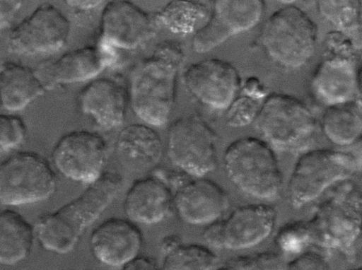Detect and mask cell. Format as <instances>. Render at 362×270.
<instances>
[{
	"mask_svg": "<svg viewBox=\"0 0 362 270\" xmlns=\"http://www.w3.org/2000/svg\"><path fill=\"white\" fill-rule=\"evenodd\" d=\"M284 270H329L327 261L321 253L304 252L285 264Z\"/></svg>",
	"mask_w": 362,
	"mask_h": 270,
	"instance_id": "cell-33",
	"label": "cell"
},
{
	"mask_svg": "<svg viewBox=\"0 0 362 270\" xmlns=\"http://www.w3.org/2000/svg\"><path fill=\"white\" fill-rule=\"evenodd\" d=\"M27 134V126L23 119L14 114H0V155L18 148Z\"/></svg>",
	"mask_w": 362,
	"mask_h": 270,
	"instance_id": "cell-31",
	"label": "cell"
},
{
	"mask_svg": "<svg viewBox=\"0 0 362 270\" xmlns=\"http://www.w3.org/2000/svg\"><path fill=\"white\" fill-rule=\"evenodd\" d=\"M21 7V1L0 0V34L11 26Z\"/></svg>",
	"mask_w": 362,
	"mask_h": 270,
	"instance_id": "cell-34",
	"label": "cell"
},
{
	"mask_svg": "<svg viewBox=\"0 0 362 270\" xmlns=\"http://www.w3.org/2000/svg\"><path fill=\"white\" fill-rule=\"evenodd\" d=\"M103 1H66L65 3L74 11H86L100 6Z\"/></svg>",
	"mask_w": 362,
	"mask_h": 270,
	"instance_id": "cell-39",
	"label": "cell"
},
{
	"mask_svg": "<svg viewBox=\"0 0 362 270\" xmlns=\"http://www.w3.org/2000/svg\"><path fill=\"white\" fill-rule=\"evenodd\" d=\"M216 135L199 116L177 119L170 127L166 151L171 163L187 176L202 177L217 165Z\"/></svg>",
	"mask_w": 362,
	"mask_h": 270,
	"instance_id": "cell-9",
	"label": "cell"
},
{
	"mask_svg": "<svg viewBox=\"0 0 362 270\" xmlns=\"http://www.w3.org/2000/svg\"><path fill=\"white\" fill-rule=\"evenodd\" d=\"M122 187L123 179L119 173L104 172L77 197L40 216L33 225L35 237L47 251L69 252L85 230L118 196Z\"/></svg>",
	"mask_w": 362,
	"mask_h": 270,
	"instance_id": "cell-1",
	"label": "cell"
},
{
	"mask_svg": "<svg viewBox=\"0 0 362 270\" xmlns=\"http://www.w3.org/2000/svg\"><path fill=\"white\" fill-rule=\"evenodd\" d=\"M326 138L339 146H349L361 140L362 116L361 100L327 107L321 122Z\"/></svg>",
	"mask_w": 362,
	"mask_h": 270,
	"instance_id": "cell-26",
	"label": "cell"
},
{
	"mask_svg": "<svg viewBox=\"0 0 362 270\" xmlns=\"http://www.w3.org/2000/svg\"><path fill=\"white\" fill-rule=\"evenodd\" d=\"M320 14L361 49V1H317Z\"/></svg>",
	"mask_w": 362,
	"mask_h": 270,
	"instance_id": "cell-27",
	"label": "cell"
},
{
	"mask_svg": "<svg viewBox=\"0 0 362 270\" xmlns=\"http://www.w3.org/2000/svg\"><path fill=\"white\" fill-rule=\"evenodd\" d=\"M274 242L284 252H300L305 246L310 245L307 221L298 220L285 224L277 232Z\"/></svg>",
	"mask_w": 362,
	"mask_h": 270,
	"instance_id": "cell-30",
	"label": "cell"
},
{
	"mask_svg": "<svg viewBox=\"0 0 362 270\" xmlns=\"http://www.w3.org/2000/svg\"><path fill=\"white\" fill-rule=\"evenodd\" d=\"M221 218L206 225L202 233L204 241L209 246L217 249L223 248Z\"/></svg>",
	"mask_w": 362,
	"mask_h": 270,
	"instance_id": "cell-35",
	"label": "cell"
},
{
	"mask_svg": "<svg viewBox=\"0 0 362 270\" xmlns=\"http://www.w3.org/2000/svg\"><path fill=\"white\" fill-rule=\"evenodd\" d=\"M282 257L274 252L238 256L226 261L214 270H284Z\"/></svg>",
	"mask_w": 362,
	"mask_h": 270,
	"instance_id": "cell-29",
	"label": "cell"
},
{
	"mask_svg": "<svg viewBox=\"0 0 362 270\" xmlns=\"http://www.w3.org/2000/svg\"><path fill=\"white\" fill-rule=\"evenodd\" d=\"M254 123L271 147L288 152L306 148L317 129L314 115L302 100L278 93L266 98Z\"/></svg>",
	"mask_w": 362,
	"mask_h": 270,
	"instance_id": "cell-6",
	"label": "cell"
},
{
	"mask_svg": "<svg viewBox=\"0 0 362 270\" xmlns=\"http://www.w3.org/2000/svg\"><path fill=\"white\" fill-rule=\"evenodd\" d=\"M276 211L271 205L250 204L234 209L221 218L223 248L240 250L255 246L272 233Z\"/></svg>",
	"mask_w": 362,
	"mask_h": 270,
	"instance_id": "cell-19",
	"label": "cell"
},
{
	"mask_svg": "<svg viewBox=\"0 0 362 270\" xmlns=\"http://www.w3.org/2000/svg\"><path fill=\"white\" fill-rule=\"evenodd\" d=\"M259 41L267 57L287 70H296L312 58L317 26L298 6L288 4L274 12L262 25Z\"/></svg>",
	"mask_w": 362,
	"mask_h": 270,
	"instance_id": "cell-5",
	"label": "cell"
},
{
	"mask_svg": "<svg viewBox=\"0 0 362 270\" xmlns=\"http://www.w3.org/2000/svg\"><path fill=\"white\" fill-rule=\"evenodd\" d=\"M108 147L100 134L85 129L62 136L51 154L54 168L65 177L88 185L105 172Z\"/></svg>",
	"mask_w": 362,
	"mask_h": 270,
	"instance_id": "cell-11",
	"label": "cell"
},
{
	"mask_svg": "<svg viewBox=\"0 0 362 270\" xmlns=\"http://www.w3.org/2000/svg\"><path fill=\"white\" fill-rule=\"evenodd\" d=\"M55 172L43 156L32 151L9 155L0 163V203L21 206L42 201L54 192Z\"/></svg>",
	"mask_w": 362,
	"mask_h": 270,
	"instance_id": "cell-8",
	"label": "cell"
},
{
	"mask_svg": "<svg viewBox=\"0 0 362 270\" xmlns=\"http://www.w3.org/2000/svg\"><path fill=\"white\" fill-rule=\"evenodd\" d=\"M184 83L204 105L226 110L237 98L241 88L238 70L227 61L209 58L193 63L183 74Z\"/></svg>",
	"mask_w": 362,
	"mask_h": 270,
	"instance_id": "cell-14",
	"label": "cell"
},
{
	"mask_svg": "<svg viewBox=\"0 0 362 270\" xmlns=\"http://www.w3.org/2000/svg\"><path fill=\"white\" fill-rule=\"evenodd\" d=\"M360 168V163L350 153L319 148L303 153L296 160L288 183L291 206L301 208Z\"/></svg>",
	"mask_w": 362,
	"mask_h": 270,
	"instance_id": "cell-7",
	"label": "cell"
},
{
	"mask_svg": "<svg viewBox=\"0 0 362 270\" xmlns=\"http://www.w3.org/2000/svg\"><path fill=\"white\" fill-rule=\"evenodd\" d=\"M127 102L124 87L107 77L93 80L83 88L79 95L81 111L105 130H111L123 123Z\"/></svg>",
	"mask_w": 362,
	"mask_h": 270,
	"instance_id": "cell-21",
	"label": "cell"
},
{
	"mask_svg": "<svg viewBox=\"0 0 362 270\" xmlns=\"http://www.w3.org/2000/svg\"><path fill=\"white\" fill-rule=\"evenodd\" d=\"M264 8L262 0L212 1L208 20L194 33L193 50L208 52L229 37L250 30L260 20Z\"/></svg>",
	"mask_w": 362,
	"mask_h": 270,
	"instance_id": "cell-12",
	"label": "cell"
},
{
	"mask_svg": "<svg viewBox=\"0 0 362 270\" xmlns=\"http://www.w3.org/2000/svg\"><path fill=\"white\" fill-rule=\"evenodd\" d=\"M357 54L324 53L311 78L310 88L316 100L329 107L361 98L360 69Z\"/></svg>",
	"mask_w": 362,
	"mask_h": 270,
	"instance_id": "cell-15",
	"label": "cell"
},
{
	"mask_svg": "<svg viewBox=\"0 0 362 270\" xmlns=\"http://www.w3.org/2000/svg\"><path fill=\"white\" fill-rule=\"evenodd\" d=\"M115 149L120 163L129 171L145 173L154 170L163 152L158 133L146 124H132L119 133Z\"/></svg>",
	"mask_w": 362,
	"mask_h": 270,
	"instance_id": "cell-22",
	"label": "cell"
},
{
	"mask_svg": "<svg viewBox=\"0 0 362 270\" xmlns=\"http://www.w3.org/2000/svg\"><path fill=\"white\" fill-rule=\"evenodd\" d=\"M217 256L207 246L185 243L163 255L160 270H214Z\"/></svg>",
	"mask_w": 362,
	"mask_h": 270,
	"instance_id": "cell-28",
	"label": "cell"
},
{
	"mask_svg": "<svg viewBox=\"0 0 362 270\" xmlns=\"http://www.w3.org/2000/svg\"><path fill=\"white\" fill-rule=\"evenodd\" d=\"M185 54L176 42L165 41L134 69L130 98L135 114L146 124L160 127L168 120L176 98L179 69Z\"/></svg>",
	"mask_w": 362,
	"mask_h": 270,
	"instance_id": "cell-2",
	"label": "cell"
},
{
	"mask_svg": "<svg viewBox=\"0 0 362 270\" xmlns=\"http://www.w3.org/2000/svg\"><path fill=\"white\" fill-rule=\"evenodd\" d=\"M70 30V22L61 10L45 3L11 29L7 49L21 56L53 55L64 47Z\"/></svg>",
	"mask_w": 362,
	"mask_h": 270,
	"instance_id": "cell-10",
	"label": "cell"
},
{
	"mask_svg": "<svg viewBox=\"0 0 362 270\" xmlns=\"http://www.w3.org/2000/svg\"><path fill=\"white\" fill-rule=\"evenodd\" d=\"M243 90L245 95L256 100H259L266 95L264 85L259 78L252 76L247 78L243 85Z\"/></svg>",
	"mask_w": 362,
	"mask_h": 270,
	"instance_id": "cell-37",
	"label": "cell"
},
{
	"mask_svg": "<svg viewBox=\"0 0 362 270\" xmlns=\"http://www.w3.org/2000/svg\"><path fill=\"white\" fill-rule=\"evenodd\" d=\"M183 243L182 237L176 233H170L163 236L160 242V251L163 255L173 251Z\"/></svg>",
	"mask_w": 362,
	"mask_h": 270,
	"instance_id": "cell-38",
	"label": "cell"
},
{
	"mask_svg": "<svg viewBox=\"0 0 362 270\" xmlns=\"http://www.w3.org/2000/svg\"><path fill=\"white\" fill-rule=\"evenodd\" d=\"M154 26L153 17L133 2L110 1L102 11L98 42L133 49L148 40Z\"/></svg>",
	"mask_w": 362,
	"mask_h": 270,
	"instance_id": "cell-16",
	"label": "cell"
},
{
	"mask_svg": "<svg viewBox=\"0 0 362 270\" xmlns=\"http://www.w3.org/2000/svg\"><path fill=\"white\" fill-rule=\"evenodd\" d=\"M35 238L33 225L19 213L0 210V264L13 265L30 254Z\"/></svg>",
	"mask_w": 362,
	"mask_h": 270,
	"instance_id": "cell-24",
	"label": "cell"
},
{
	"mask_svg": "<svg viewBox=\"0 0 362 270\" xmlns=\"http://www.w3.org/2000/svg\"><path fill=\"white\" fill-rule=\"evenodd\" d=\"M212 1H171L152 17L155 25L170 32L186 35L194 33L208 20Z\"/></svg>",
	"mask_w": 362,
	"mask_h": 270,
	"instance_id": "cell-25",
	"label": "cell"
},
{
	"mask_svg": "<svg viewBox=\"0 0 362 270\" xmlns=\"http://www.w3.org/2000/svg\"><path fill=\"white\" fill-rule=\"evenodd\" d=\"M260 106L259 100L249 96L236 98L226 109L227 124L232 127H241L254 122Z\"/></svg>",
	"mask_w": 362,
	"mask_h": 270,
	"instance_id": "cell-32",
	"label": "cell"
},
{
	"mask_svg": "<svg viewBox=\"0 0 362 270\" xmlns=\"http://www.w3.org/2000/svg\"><path fill=\"white\" fill-rule=\"evenodd\" d=\"M361 206L359 187L350 181L339 184L307 221L310 245L337 250L355 259L360 244Z\"/></svg>",
	"mask_w": 362,
	"mask_h": 270,
	"instance_id": "cell-3",
	"label": "cell"
},
{
	"mask_svg": "<svg viewBox=\"0 0 362 270\" xmlns=\"http://www.w3.org/2000/svg\"><path fill=\"white\" fill-rule=\"evenodd\" d=\"M121 270H160V266L154 259L139 254L124 264Z\"/></svg>",
	"mask_w": 362,
	"mask_h": 270,
	"instance_id": "cell-36",
	"label": "cell"
},
{
	"mask_svg": "<svg viewBox=\"0 0 362 270\" xmlns=\"http://www.w3.org/2000/svg\"><path fill=\"white\" fill-rule=\"evenodd\" d=\"M89 245L93 255L100 263L122 267L139 254L143 235L136 224L129 218L112 217L92 230Z\"/></svg>",
	"mask_w": 362,
	"mask_h": 270,
	"instance_id": "cell-18",
	"label": "cell"
},
{
	"mask_svg": "<svg viewBox=\"0 0 362 270\" xmlns=\"http://www.w3.org/2000/svg\"><path fill=\"white\" fill-rule=\"evenodd\" d=\"M349 270H362V268L361 266H358V267H355V268H352Z\"/></svg>",
	"mask_w": 362,
	"mask_h": 270,
	"instance_id": "cell-40",
	"label": "cell"
},
{
	"mask_svg": "<svg viewBox=\"0 0 362 270\" xmlns=\"http://www.w3.org/2000/svg\"><path fill=\"white\" fill-rule=\"evenodd\" d=\"M45 91L34 69L11 61L0 66V107L8 113L23 110Z\"/></svg>",
	"mask_w": 362,
	"mask_h": 270,
	"instance_id": "cell-23",
	"label": "cell"
},
{
	"mask_svg": "<svg viewBox=\"0 0 362 270\" xmlns=\"http://www.w3.org/2000/svg\"><path fill=\"white\" fill-rule=\"evenodd\" d=\"M229 206L226 191L216 182L202 177L187 178L173 193V208L179 218L193 225H208Z\"/></svg>",
	"mask_w": 362,
	"mask_h": 270,
	"instance_id": "cell-17",
	"label": "cell"
},
{
	"mask_svg": "<svg viewBox=\"0 0 362 270\" xmlns=\"http://www.w3.org/2000/svg\"><path fill=\"white\" fill-rule=\"evenodd\" d=\"M114 47L97 42L64 53L59 57L40 62L34 69L45 89L82 82L98 76L117 60Z\"/></svg>",
	"mask_w": 362,
	"mask_h": 270,
	"instance_id": "cell-13",
	"label": "cell"
},
{
	"mask_svg": "<svg viewBox=\"0 0 362 270\" xmlns=\"http://www.w3.org/2000/svg\"><path fill=\"white\" fill-rule=\"evenodd\" d=\"M229 180L245 194L264 201L276 199L282 189L283 177L272 148L252 136L231 142L223 155Z\"/></svg>",
	"mask_w": 362,
	"mask_h": 270,
	"instance_id": "cell-4",
	"label": "cell"
},
{
	"mask_svg": "<svg viewBox=\"0 0 362 270\" xmlns=\"http://www.w3.org/2000/svg\"><path fill=\"white\" fill-rule=\"evenodd\" d=\"M173 189L155 172L135 180L124 196L123 209L134 223L153 225L164 220L173 208Z\"/></svg>",
	"mask_w": 362,
	"mask_h": 270,
	"instance_id": "cell-20",
	"label": "cell"
}]
</instances>
